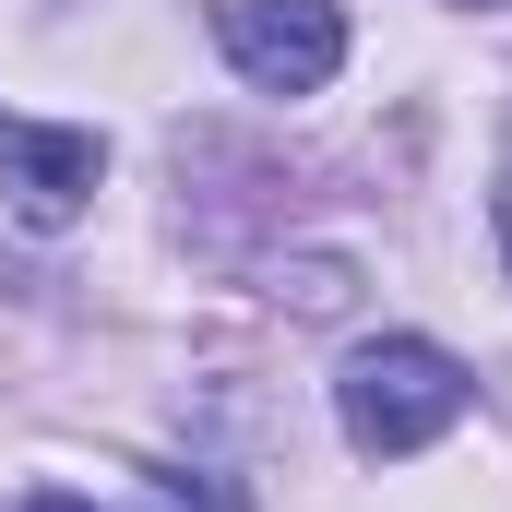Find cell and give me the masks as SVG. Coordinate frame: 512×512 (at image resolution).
I'll return each mask as SVG.
<instances>
[{
    "label": "cell",
    "mask_w": 512,
    "mask_h": 512,
    "mask_svg": "<svg viewBox=\"0 0 512 512\" xmlns=\"http://www.w3.org/2000/svg\"><path fill=\"white\" fill-rule=\"evenodd\" d=\"M108 179V143L96 131H60V120H0V203L24 227H72Z\"/></svg>",
    "instance_id": "3"
},
{
    "label": "cell",
    "mask_w": 512,
    "mask_h": 512,
    "mask_svg": "<svg viewBox=\"0 0 512 512\" xmlns=\"http://www.w3.org/2000/svg\"><path fill=\"white\" fill-rule=\"evenodd\" d=\"M334 417H346V441L370 465H405V453H429L465 417V358L429 346V334H382V346H358L334 370Z\"/></svg>",
    "instance_id": "1"
},
{
    "label": "cell",
    "mask_w": 512,
    "mask_h": 512,
    "mask_svg": "<svg viewBox=\"0 0 512 512\" xmlns=\"http://www.w3.org/2000/svg\"><path fill=\"white\" fill-rule=\"evenodd\" d=\"M215 48L262 96H322L346 72V12L334 0H215Z\"/></svg>",
    "instance_id": "2"
},
{
    "label": "cell",
    "mask_w": 512,
    "mask_h": 512,
    "mask_svg": "<svg viewBox=\"0 0 512 512\" xmlns=\"http://www.w3.org/2000/svg\"><path fill=\"white\" fill-rule=\"evenodd\" d=\"M12 512H96V501H72V489H36V501H12Z\"/></svg>",
    "instance_id": "5"
},
{
    "label": "cell",
    "mask_w": 512,
    "mask_h": 512,
    "mask_svg": "<svg viewBox=\"0 0 512 512\" xmlns=\"http://www.w3.org/2000/svg\"><path fill=\"white\" fill-rule=\"evenodd\" d=\"M501 262H512V179H501Z\"/></svg>",
    "instance_id": "6"
},
{
    "label": "cell",
    "mask_w": 512,
    "mask_h": 512,
    "mask_svg": "<svg viewBox=\"0 0 512 512\" xmlns=\"http://www.w3.org/2000/svg\"><path fill=\"white\" fill-rule=\"evenodd\" d=\"M143 512H251L227 477H203V465H155L143 477Z\"/></svg>",
    "instance_id": "4"
}]
</instances>
